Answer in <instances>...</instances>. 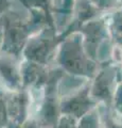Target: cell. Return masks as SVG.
<instances>
[{
	"label": "cell",
	"mask_w": 122,
	"mask_h": 128,
	"mask_svg": "<svg viewBox=\"0 0 122 128\" xmlns=\"http://www.w3.org/2000/svg\"><path fill=\"white\" fill-rule=\"evenodd\" d=\"M78 128H103L98 106L79 120Z\"/></svg>",
	"instance_id": "cell-4"
},
{
	"label": "cell",
	"mask_w": 122,
	"mask_h": 128,
	"mask_svg": "<svg viewBox=\"0 0 122 128\" xmlns=\"http://www.w3.org/2000/svg\"><path fill=\"white\" fill-rule=\"evenodd\" d=\"M119 68L109 65L98 70L90 82V94L98 102L112 106L113 98L119 84Z\"/></svg>",
	"instance_id": "cell-1"
},
{
	"label": "cell",
	"mask_w": 122,
	"mask_h": 128,
	"mask_svg": "<svg viewBox=\"0 0 122 128\" xmlns=\"http://www.w3.org/2000/svg\"><path fill=\"white\" fill-rule=\"evenodd\" d=\"M5 96L6 100L4 102L7 118L11 123L21 126L29 118L30 112L31 100L28 90L22 88L20 90L10 91L5 94Z\"/></svg>",
	"instance_id": "cell-3"
},
{
	"label": "cell",
	"mask_w": 122,
	"mask_h": 128,
	"mask_svg": "<svg viewBox=\"0 0 122 128\" xmlns=\"http://www.w3.org/2000/svg\"><path fill=\"white\" fill-rule=\"evenodd\" d=\"M91 82V81H90ZM98 102L90 94V83L84 89L67 97L61 98L62 113L69 114L80 120L86 113L98 106Z\"/></svg>",
	"instance_id": "cell-2"
},
{
	"label": "cell",
	"mask_w": 122,
	"mask_h": 128,
	"mask_svg": "<svg viewBox=\"0 0 122 128\" xmlns=\"http://www.w3.org/2000/svg\"><path fill=\"white\" fill-rule=\"evenodd\" d=\"M78 123L79 118L72 116V115L62 113L56 123V126L54 128H78Z\"/></svg>",
	"instance_id": "cell-5"
},
{
	"label": "cell",
	"mask_w": 122,
	"mask_h": 128,
	"mask_svg": "<svg viewBox=\"0 0 122 128\" xmlns=\"http://www.w3.org/2000/svg\"><path fill=\"white\" fill-rule=\"evenodd\" d=\"M112 107L115 109L117 113L122 115V81L119 82V84H118L116 89L115 95H114V98H113Z\"/></svg>",
	"instance_id": "cell-6"
}]
</instances>
